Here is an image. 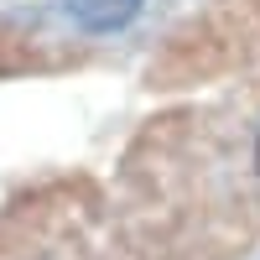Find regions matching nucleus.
<instances>
[{
  "instance_id": "1",
  "label": "nucleus",
  "mask_w": 260,
  "mask_h": 260,
  "mask_svg": "<svg viewBox=\"0 0 260 260\" xmlns=\"http://www.w3.org/2000/svg\"><path fill=\"white\" fill-rule=\"evenodd\" d=\"M146 11V0H62L68 26L89 31V37H115Z\"/></svg>"
},
{
  "instance_id": "2",
  "label": "nucleus",
  "mask_w": 260,
  "mask_h": 260,
  "mask_svg": "<svg viewBox=\"0 0 260 260\" xmlns=\"http://www.w3.org/2000/svg\"><path fill=\"white\" fill-rule=\"evenodd\" d=\"M255 172H260V141H255Z\"/></svg>"
}]
</instances>
